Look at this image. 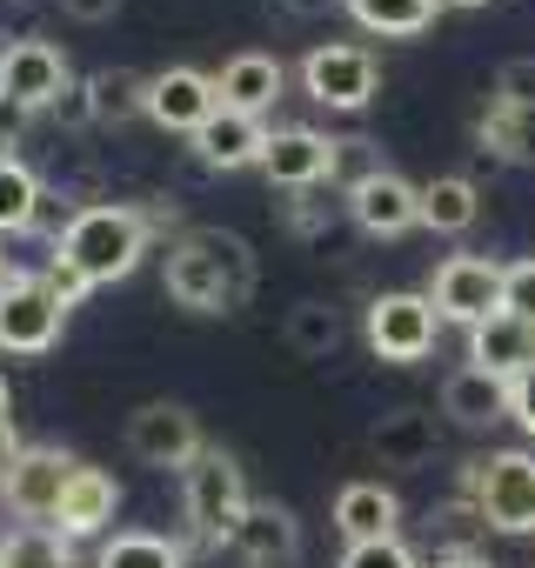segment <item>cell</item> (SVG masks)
I'll return each instance as SVG.
<instances>
[{"mask_svg": "<svg viewBox=\"0 0 535 568\" xmlns=\"http://www.w3.org/2000/svg\"><path fill=\"white\" fill-rule=\"evenodd\" d=\"M161 288L174 308L188 315H234L254 295V247L234 227H188L168 247V274Z\"/></svg>", "mask_w": 535, "mask_h": 568, "instance_id": "obj_1", "label": "cell"}, {"mask_svg": "<svg viewBox=\"0 0 535 568\" xmlns=\"http://www.w3.org/2000/svg\"><path fill=\"white\" fill-rule=\"evenodd\" d=\"M154 227L141 207H121V201H94V207H74L68 234L54 241V261L68 274H81L88 288H108V281H128L148 254Z\"/></svg>", "mask_w": 535, "mask_h": 568, "instance_id": "obj_2", "label": "cell"}, {"mask_svg": "<svg viewBox=\"0 0 535 568\" xmlns=\"http://www.w3.org/2000/svg\"><path fill=\"white\" fill-rule=\"evenodd\" d=\"M455 495L475 501L482 528H495V535H535V455L528 448H502L488 462H468Z\"/></svg>", "mask_w": 535, "mask_h": 568, "instance_id": "obj_3", "label": "cell"}, {"mask_svg": "<svg viewBox=\"0 0 535 568\" xmlns=\"http://www.w3.org/2000/svg\"><path fill=\"white\" fill-rule=\"evenodd\" d=\"M248 481H241V462L228 455V448H201L194 455V468L181 475V508H188V528L201 535V541H234V528H241V515H248Z\"/></svg>", "mask_w": 535, "mask_h": 568, "instance_id": "obj_4", "label": "cell"}, {"mask_svg": "<svg viewBox=\"0 0 535 568\" xmlns=\"http://www.w3.org/2000/svg\"><path fill=\"white\" fill-rule=\"evenodd\" d=\"M375 88H382V61H375L362 41H322V48H309V61H302V94H309L315 108L355 114V108L375 101Z\"/></svg>", "mask_w": 535, "mask_h": 568, "instance_id": "obj_5", "label": "cell"}, {"mask_svg": "<svg viewBox=\"0 0 535 568\" xmlns=\"http://www.w3.org/2000/svg\"><path fill=\"white\" fill-rule=\"evenodd\" d=\"M61 295L48 288V274H8L0 281V355H48L61 342Z\"/></svg>", "mask_w": 535, "mask_h": 568, "instance_id": "obj_6", "label": "cell"}, {"mask_svg": "<svg viewBox=\"0 0 535 568\" xmlns=\"http://www.w3.org/2000/svg\"><path fill=\"white\" fill-rule=\"evenodd\" d=\"M74 468H81L74 455H61V448H48V442H28L8 468H0V508L21 515V521L54 528V508H61V495H68Z\"/></svg>", "mask_w": 535, "mask_h": 568, "instance_id": "obj_7", "label": "cell"}, {"mask_svg": "<svg viewBox=\"0 0 535 568\" xmlns=\"http://www.w3.org/2000/svg\"><path fill=\"white\" fill-rule=\"evenodd\" d=\"M362 335H369V348H375L382 362H402V368H408V362H422V355L435 348L442 315H435L428 295H415V288H388V295L369 302Z\"/></svg>", "mask_w": 535, "mask_h": 568, "instance_id": "obj_8", "label": "cell"}, {"mask_svg": "<svg viewBox=\"0 0 535 568\" xmlns=\"http://www.w3.org/2000/svg\"><path fill=\"white\" fill-rule=\"evenodd\" d=\"M68 88H74V74H68V54L54 41H8L0 48V101L14 114H48V108H61Z\"/></svg>", "mask_w": 535, "mask_h": 568, "instance_id": "obj_9", "label": "cell"}, {"mask_svg": "<svg viewBox=\"0 0 535 568\" xmlns=\"http://www.w3.org/2000/svg\"><path fill=\"white\" fill-rule=\"evenodd\" d=\"M422 295L435 302V315H442V322L475 328V322L502 315V261H488V254H448Z\"/></svg>", "mask_w": 535, "mask_h": 568, "instance_id": "obj_10", "label": "cell"}, {"mask_svg": "<svg viewBox=\"0 0 535 568\" xmlns=\"http://www.w3.org/2000/svg\"><path fill=\"white\" fill-rule=\"evenodd\" d=\"M349 221L369 241H402L408 227H422V187L402 181L395 168H362L349 181Z\"/></svg>", "mask_w": 535, "mask_h": 568, "instance_id": "obj_11", "label": "cell"}, {"mask_svg": "<svg viewBox=\"0 0 535 568\" xmlns=\"http://www.w3.org/2000/svg\"><path fill=\"white\" fill-rule=\"evenodd\" d=\"M201 448H208V442H201V422H194L181 402H141V408L128 415V455L148 462V468L188 475Z\"/></svg>", "mask_w": 535, "mask_h": 568, "instance_id": "obj_12", "label": "cell"}, {"mask_svg": "<svg viewBox=\"0 0 535 568\" xmlns=\"http://www.w3.org/2000/svg\"><path fill=\"white\" fill-rule=\"evenodd\" d=\"M342 148L349 141H329L322 128H275L268 134V154H261V174L289 194H309L342 168Z\"/></svg>", "mask_w": 535, "mask_h": 568, "instance_id": "obj_13", "label": "cell"}, {"mask_svg": "<svg viewBox=\"0 0 535 568\" xmlns=\"http://www.w3.org/2000/svg\"><path fill=\"white\" fill-rule=\"evenodd\" d=\"M214 114H221L214 74H201V68H161V74H148V121H154V128L194 141Z\"/></svg>", "mask_w": 535, "mask_h": 568, "instance_id": "obj_14", "label": "cell"}, {"mask_svg": "<svg viewBox=\"0 0 535 568\" xmlns=\"http://www.w3.org/2000/svg\"><path fill=\"white\" fill-rule=\"evenodd\" d=\"M114 515H121V481H114L108 468L81 462L74 481H68V495H61V508H54V528H61L68 541H88V535H108Z\"/></svg>", "mask_w": 535, "mask_h": 568, "instance_id": "obj_15", "label": "cell"}, {"mask_svg": "<svg viewBox=\"0 0 535 568\" xmlns=\"http://www.w3.org/2000/svg\"><path fill=\"white\" fill-rule=\"evenodd\" d=\"M228 548L241 561H254V568H282V561L302 555V521H295L289 501H248V515H241V528H234Z\"/></svg>", "mask_w": 535, "mask_h": 568, "instance_id": "obj_16", "label": "cell"}, {"mask_svg": "<svg viewBox=\"0 0 535 568\" xmlns=\"http://www.w3.org/2000/svg\"><path fill=\"white\" fill-rule=\"evenodd\" d=\"M261 154H268V128H261L254 114H234V108H221V114L194 134V161L214 168V174L261 168Z\"/></svg>", "mask_w": 535, "mask_h": 568, "instance_id": "obj_17", "label": "cell"}, {"mask_svg": "<svg viewBox=\"0 0 535 568\" xmlns=\"http://www.w3.org/2000/svg\"><path fill=\"white\" fill-rule=\"evenodd\" d=\"M468 368H488V375H502V382H515L522 368H535V322H522V315H488V322H475L468 328Z\"/></svg>", "mask_w": 535, "mask_h": 568, "instance_id": "obj_18", "label": "cell"}, {"mask_svg": "<svg viewBox=\"0 0 535 568\" xmlns=\"http://www.w3.org/2000/svg\"><path fill=\"white\" fill-rule=\"evenodd\" d=\"M282 88H289V68L275 61V54H234L221 74H214V94H221V108H234V114H268L282 101Z\"/></svg>", "mask_w": 535, "mask_h": 568, "instance_id": "obj_19", "label": "cell"}, {"mask_svg": "<svg viewBox=\"0 0 535 568\" xmlns=\"http://www.w3.org/2000/svg\"><path fill=\"white\" fill-rule=\"evenodd\" d=\"M335 528H342L349 548H355V541H395V535H402V501H395V488H382V481H349V488L335 495Z\"/></svg>", "mask_w": 535, "mask_h": 568, "instance_id": "obj_20", "label": "cell"}, {"mask_svg": "<svg viewBox=\"0 0 535 568\" xmlns=\"http://www.w3.org/2000/svg\"><path fill=\"white\" fill-rule=\"evenodd\" d=\"M442 415H448L455 428H488V422L508 415V382L488 375V368H455V375L442 382Z\"/></svg>", "mask_w": 535, "mask_h": 568, "instance_id": "obj_21", "label": "cell"}, {"mask_svg": "<svg viewBox=\"0 0 535 568\" xmlns=\"http://www.w3.org/2000/svg\"><path fill=\"white\" fill-rule=\"evenodd\" d=\"M475 141L482 154L508 161V168H535V108H508V101H488L475 114Z\"/></svg>", "mask_w": 535, "mask_h": 568, "instance_id": "obj_22", "label": "cell"}, {"mask_svg": "<svg viewBox=\"0 0 535 568\" xmlns=\"http://www.w3.org/2000/svg\"><path fill=\"white\" fill-rule=\"evenodd\" d=\"M482 221V187L468 174H435L422 181V227L428 234H468Z\"/></svg>", "mask_w": 535, "mask_h": 568, "instance_id": "obj_23", "label": "cell"}, {"mask_svg": "<svg viewBox=\"0 0 535 568\" xmlns=\"http://www.w3.org/2000/svg\"><path fill=\"white\" fill-rule=\"evenodd\" d=\"M342 8L355 14L362 34H382V41H415L435 28L442 0H342Z\"/></svg>", "mask_w": 535, "mask_h": 568, "instance_id": "obj_24", "label": "cell"}, {"mask_svg": "<svg viewBox=\"0 0 535 568\" xmlns=\"http://www.w3.org/2000/svg\"><path fill=\"white\" fill-rule=\"evenodd\" d=\"M81 88H88V108H94L101 128H121V121L148 114V74H134V68H94Z\"/></svg>", "mask_w": 535, "mask_h": 568, "instance_id": "obj_25", "label": "cell"}, {"mask_svg": "<svg viewBox=\"0 0 535 568\" xmlns=\"http://www.w3.org/2000/svg\"><path fill=\"white\" fill-rule=\"evenodd\" d=\"M375 455H382L388 468H422V462L435 455V415H422V408L382 415V422H375Z\"/></svg>", "mask_w": 535, "mask_h": 568, "instance_id": "obj_26", "label": "cell"}, {"mask_svg": "<svg viewBox=\"0 0 535 568\" xmlns=\"http://www.w3.org/2000/svg\"><path fill=\"white\" fill-rule=\"evenodd\" d=\"M0 568H74V541L61 528L21 521V528L0 535Z\"/></svg>", "mask_w": 535, "mask_h": 568, "instance_id": "obj_27", "label": "cell"}, {"mask_svg": "<svg viewBox=\"0 0 535 568\" xmlns=\"http://www.w3.org/2000/svg\"><path fill=\"white\" fill-rule=\"evenodd\" d=\"M41 174L14 154H0V234H34V214H41Z\"/></svg>", "mask_w": 535, "mask_h": 568, "instance_id": "obj_28", "label": "cell"}, {"mask_svg": "<svg viewBox=\"0 0 535 568\" xmlns=\"http://www.w3.org/2000/svg\"><path fill=\"white\" fill-rule=\"evenodd\" d=\"M282 335H289V348H295L302 362H329V355L342 348V315H335L329 302H295Z\"/></svg>", "mask_w": 535, "mask_h": 568, "instance_id": "obj_29", "label": "cell"}, {"mask_svg": "<svg viewBox=\"0 0 535 568\" xmlns=\"http://www.w3.org/2000/svg\"><path fill=\"white\" fill-rule=\"evenodd\" d=\"M94 568H181V548H174L168 535L128 528V535H108V541H101V561H94Z\"/></svg>", "mask_w": 535, "mask_h": 568, "instance_id": "obj_30", "label": "cell"}, {"mask_svg": "<svg viewBox=\"0 0 535 568\" xmlns=\"http://www.w3.org/2000/svg\"><path fill=\"white\" fill-rule=\"evenodd\" d=\"M475 528H482V515H475V501H468V495H455V501L428 508V541L442 535V555H462Z\"/></svg>", "mask_w": 535, "mask_h": 568, "instance_id": "obj_31", "label": "cell"}, {"mask_svg": "<svg viewBox=\"0 0 535 568\" xmlns=\"http://www.w3.org/2000/svg\"><path fill=\"white\" fill-rule=\"evenodd\" d=\"M335 568H422V555L395 535V541H355V548H342Z\"/></svg>", "mask_w": 535, "mask_h": 568, "instance_id": "obj_32", "label": "cell"}, {"mask_svg": "<svg viewBox=\"0 0 535 568\" xmlns=\"http://www.w3.org/2000/svg\"><path fill=\"white\" fill-rule=\"evenodd\" d=\"M495 101L508 108H535V54H515L495 68Z\"/></svg>", "mask_w": 535, "mask_h": 568, "instance_id": "obj_33", "label": "cell"}, {"mask_svg": "<svg viewBox=\"0 0 535 568\" xmlns=\"http://www.w3.org/2000/svg\"><path fill=\"white\" fill-rule=\"evenodd\" d=\"M502 308L522 315V322H535V254L502 267Z\"/></svg>", "mask_w": 535, "mask_h": 568, "instance_id": "obj_34", "label": "cell"}, {"mask_svg": "<svg viewBox=\"0 0 535 568\" xmlns=\"http://www.w3.org/2000/svg\"><path fill=\"white\" fill-rule=\"evenodd\" d=\"M508 422H522V435L535 442V368H522L508 382Z\"/></svg>", "mask_w": 535, "mask_h": 568, "instance_id": "obj_35", "label": "cell"}, {"mask_svg": "<svg viewBox=\"0 0 535 568\" xmlns=\"http://www.w3.org/2000/svg\"><path fill=\"white\" fill-rule=\"evenodd\" d=\"M61 14H68V21H81V28H101V21H114V14H121V0H61Z\"/></svg>", "mask_w": 535, "mask_h": 568, "instance_id": "obj_36", "label": "cell"}, {"mask_svg": "<svg viewBox=\"0 0 535 568\" xmlns=\"http://www.w3.org/2000/svg\"><path fill=\"white\" fill-rule=\"evenodd\" d=\"M41 274H48V288H54V295H61V308H81V295H88V281H81V274H68V267H61V261H48V267H41Z\"/></svg>", "mask_w": 535, "mask_h": 568, "instance_id": "obj_37", "label": "cell"}, {"mask_svg": "<svg viewBox=\"0 0 535 568\" xmlns=\"http://www.w3.org/2000/svg\"><path fill=\"white\" fill-rule=\"evenodd\" d=\"M282 8H289L295 21H315V14H335V8H342V0H282Z\"/></svg>", "mask_w": 535, "mask_h": 568, "instance_id": "obj_38", "label": "cell"}, {"mask_svg": "<svg viewBox=\"0 0 535 568\" xmlns=\"http://www.w3.org/2000/svg\"><path fill=\"white\" fill-rule=\"evenodd\" d=\"M21 448H28V442H14V415H0V468H8Z\"/></svg>", "mask_w": 535, "mask_h": 568, "instance_id": "obj_39", "label": "cell"}, {"mask_svg": "<svg viewBox=\"0 0 535 568\" xmlns=\"http://www.w3.org/2000/svg\"><path fill=\"white\" fill-rule=\"evenodd\" d=\"M435 568H495V561L475 555V548H462V555H435Z\"/></svg>", "mask_w": 535, "mask_h": 568, "instance_id": "obj_40", "label": "cell"}, {"mask_svg": "<svg viewBox=\"0 0 535 568\" xmlns=\"http://www.w3.org/2000/svg\"><path fill=\"white\" fill-rule=\"evenodd\" d=\"M442 8H488V0H442Z\"/></svg>", "mask_w": 535, "mask_h": 568, "instance_id": "obj_41", "label": "cell"}, {"mask_svg": "<svg viewBox=\"0 0 535 568\" xmlns=\"http://www.w3.org/2000/svg\"><path fill=\"white\" fill-rule=\"evenodd\" d=\"M0 415H8V382H0Z\"/></svg>", "mask_w": 535, "mask_h": 568, "instance_id": "obj_42", "label": "cell"}, {"mask_svg": "<svg viewBox=\"0 0 535 568\" xmlns=\"http://www.w3.org/2000/svg\"><path fill=\"white\" fill-rule=\"evenodd\" d=\"M0 108H8V101H0Z\"/></svg>", "mask_w": 535, "mask_h": 568, "instance_id": "obj_43", "label": "cell"}, {"mask_svg": "<svg viewBox=\"0 0 535 568\" xmlns=\"http://www.w3.org/2000/svg\"><path fill=\"white\" fill-rule=\"evenodd\" d=\"M0 281H8V274H0Z\"/></svg>", "mask_w": 535, "mask_h": 568, "instance_id": "obj_44", "label": "cell"}]
</instances>
